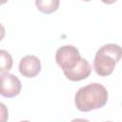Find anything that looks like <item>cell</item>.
Segmentation results:
<instances>
[{"label":"cell","mask_w":122,"mask_h":122,"mask_svg":"<svg viewBox=\"0 0 122 122\" xmlns=\"http://www.w3.org/2000/svg\"><path fill=\"white\" fill-rule=\"evenodd\" d=\"M22 85L17 76L9 72L1 73V95L7 98L14 97L19 94Z\"/></svg>","instance_id":"cell-4"},{"label":"cell","mask_w":122,"mask_h":122,"mask_svg":"<svg viewBox=\"0 0 122 122\" xmlns=\"http://www.w3.org/2000/svg\"><path fill=\"white\" fill-rule=\"evenodd\" d=\"M0 65H1V73L8 72L12 67V58L10 54L5 50L0 51Z\"/></svg>","instance_id":"cell-8"},{"label":"cell","mask_w":122,"mask_h":122,"mask_svg":"<svg viewBox=\"0 0 122 122\" xmlns=\"http://www.w3.org/2000/svg\"><path fill=\"white\" fill-rule=\"evenodd\" d=\"M91 72L92 67L90 63L85 58H81L72 69L64 71V74L71 81H80L86 79L91 74Z\"/></svg>","instance_id":"cell-6"},{"label":"cell","mask_w":122,"mask_h":122,"mask_svg":"<svg viewBox=\"0 0 122 122\" xmlns=\"http://www.w3.org/2000/svg\"><path fill=\"white\" fill-rule=\"evenodd\" d=\"M20 122H30V121H28V120H23V121H20Z\"/></svg>","instance_id":"cell-11"},{"label":"cell","mask_w":122,"mask_h":122,"mask_svg":"<svg viewBox=\"0 0 122 122\" xmlns=\"http://www.w3.org/2000/svg\"><path fill=\"white\" fill-rule=\"evenodd\" d=\"M37 9L44 13H51L59 7L58 0H37L35 1Z\"/></svg>","instance_id":"cell-7"},{"label":"cell","mask_w":122,"mask_h":122,"mask_svg":"<svg viewBox=\"0 0 122 122\" xmlns=\"http://www.w3.org/2000/svg\"><path fill=\"white\" fill-rule=\"evenodd\" d=\"M40 71H41V63L36 56L26 55L20 60L19 71L23 76L28 78H32L38 75Z\"/></svg>","instance_id":"cell-5"},{"label":"cell","mask_w":122,"mask_h":122,"mask_svg":"<svg viewBox=\"0 0 122 122\" xmlns=\"http://www.w3.org/2000/svg\"><path fill=\"white\" fill-rule=\"evenodd\" d=\"M108 101V92L99 83H92L80 88L74 96V104L81 112L100 109Z\"/></svg>","instance_id":"cell-1"},{"label":"cell","mask_w":122,"mask_h":122,"mask_svg":"<svg viewBox=\"0 0 122 122\" xmlns=\"http://www.w3.org/2000/svg\"><path fill=\"white\" fill-rule=\"evenodd\" d=\"M81 58L79 51L71 45L60 47L55 53L56 63L63 70V72L72 69Z\"/></svg>","instance_id":"cell-3"},{"label":"cell","mask_w":122,"mask_h":122,"mask_svg":"<svg viewBox=\"0 0 122 122\" xmlns=\"http://www.w3.org/2000/svg\"><path fill=\"white\" fill-rule=\"evenodd\" d=\"M122 57V48L117 44H106L95 54L93 69L100 76H108L112 73L116 63Z\"/></svg>","instance_id":"cell-2"},{"label":"cell","mask_w":122,"mask_h":122,"mask_svg":"<svg viewBox=\"0 0 122 122\" xmlns=\"http://www.w3.org/2000/svg\"><path fill=\"white\" fill-rule=\"evenodd\" d=\"M71 122H90V121L84 118H75V119H72Z\"/></svg>","instance_id":"cell-10"},{"label":"cell","mask_w":122,"mask_h":122,"mask_svg":"<svg viewBox=\"0 0 122 122\" xmlns=\"http://www.w3.org/2000/svg\"><path fill=\"white\" fill-rule=\"evenodd\" d=\"M107 122H112V121H107Z\"/></svg>","instance_id":"cell-12"},{"label":"cell","mask_w":122,"mask_h":122,"mask_svg":"<svg viewBox=\"0 0 122 122\" xmlns=\"http://www.w3.org/2000/svg\"><path fill=\"white\" fill-rule=\"evenodd\" d=\"M0 106H1V110H2V122H6V119H5V115H6V108H5V105L3 104V103H1L0 104Z\"/></svg>","instance_id":"cell-9"}]
</instances>
